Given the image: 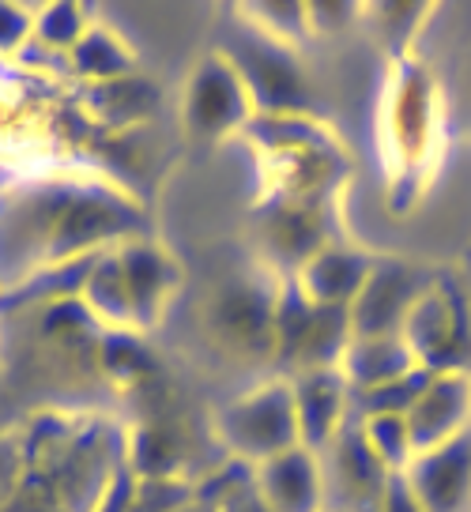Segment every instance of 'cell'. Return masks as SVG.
Instances as JSON below:
<instances>
[{
	"label": "cell",
	"instance_id": "6da1fadb",
	"mask_svg": "<svg viewBox=\"0 0 471 512\" xmlns=\"http://www.w3.org/2000/svg\"><path fill=\"white\" fill-rule=\"evenodd\" d=\"M144 234L151 215L114 177L87 166L27 170L0 185V298Z\"/></svg>",
	"mask_w": 471,
	"mask_h": 512
},
{
	"label": "cell",
	"instance_id": "7a4b0ae2",
	"mask_svg": "<svg viewBox=\"0 0 471 512\" xmlns=\"http://www.w3.org/2000/svg\"><path fill=\"white\" fill-rule=\"evenodd\" d=\"M181 290V264L159 238H129L91 256L76 305L114 336H144Z\"/></svg>",
	"mask_w": 471,
	"mask_h": 512
},
{
	"label": "cell",
	"instance_id": "3957f363",
	"mask_svg": "<svg viewBox=\"0 0 471 512\" xmlns=\"http://www.w3.org/2000/svg\"><path fill=\"white\" fill-rule=\"evenodd\" d=\"M38 471L46 475L61 512H106L121 467V441L106 426H57L38 448Z\"/></svg>",
	"mask_w": 471,
	"mask_h": 512
},
{
	"label": "cell",
	"instance_id": "277c9868",
	"mask_svg": "<svg viewBox=\"0 0 471 512\" xmlns=\"http://www.w3.org/2000/svg\"><path fill=\"white\" fill-rule=\"evenodd\" d=\"M215 49L242 76L257 117H313V87L291 46L264 38L230 12L227 38Z\"/></svg>",
	"mask_w": 471,
	"mask_h": 512
},
{
	"label": "cell",
	"instance_id": "5b68a950",
	"mask_svg": "<svg viewBox=\"0 0 471 512\" xmlns=\"http://www.w3.org/2000/svg\"><path fill=\"white\" fill-rule=\"evenodd\" d=\"M57 80L23 72V64H0V155L27 162L31 151L61 147L68 140V125L83 121L76 95L72 102H57ZM91 128V125H87Z\"/></svg>",
	"mask_w": 471,
	"mask_h": 512
},
{
	"label": "cell",
	"instance_id": "8992f818",
	"mask_svg": "<svg viewBox=\"0 0 471 512\" xmlns=\"http://www.w3.org/2000/svg\"><path fill=\"white\" fill-rule=\"evenodd\" d=\"M215 433H219V445L234 456V464L242 467H260L279 452L298 448L302 437H298L291 381L268 377L223 403L215 415Z\"/></svg>",
	"mask_w": 471,
	"mask_h": 512
},
{
	"label": "cell",
	"instance_id": "52a82bcc",
	"mask_svg": "<svg viewBox=\"0 0 471 512\" xmlns=\"http://www.w3.org/2000/svg\"><path fill=\"white\" fill-rule=\"evenodd\" d=\"M400 339L426 373L471 369V290L449 272H434L411 305Z\"/></svg>",
	"mask_w": 471,
	"mask_h": 512
},
{
	"label": "cell",
	"instance_id": "ba28073f",
	"mask_svg": "<svg viewBox=\"0 0 471 512\" xmlns=\"http://www.w3.org/2000/svg\"><path fill=\"white\" fill-rule=\"evenodd\" d=\"M178 117L185 136L196 144H227L234 136H245L249 125L257 121L242 76L219 49H208L193 61L185 87H181Z\"/></svg>",
	"mask_w": 471,
	"mask_h": 512
},
{
	"label": "cell",
	"instance_id": "9c48e42d",
	"mask_svg": "<svg viewBox=\"0 0 471 512\" xmlns=\"http://www.w3.org/2000/svg\"><path fill=\"white\" fill-rule=\"evenodd\" d=\"M276 305V275H234L204 309V332L219 351L245 362H268L276 351Z\"/></svg>",
	"mask_w": 471,
	"mask_h": 512
},
{
	"label": "cell",
	"instance_id": "30bf717a",
	"mask_svg": "<svg viewBox=\"0 0 471 512\" xmlns=\"http://www.w3.org/2000/svg\"><path fill=\"white\" fill-rule=\"evenodd\" d=\"M351 343V320L340 309L313 305L294 290L291 279L279 283L276 305V358L283 373L279 377H298V373H317V369H340V358Z\"/></svg>",
	"mask_w": 471,
	"mask_h": 512
},
{
	"label": "cell",
	"instance_id": "8fae6325",
	"mask_svg": "<svg viewBox=\"0 0 471 512\" xmlns=\"http://www.w3.org/2000/svg\"><path fill=\"white\" fill-rule=\"evenodd\" d=\"M317 456L325 475V512H381L392 471L362 441L358 418H351Z\"/></svg>",
	"mask_w": 471,
	"mask_h": 512
},
{
	"label": "cell",
	"instance_id": "7c38bea8",
	"mask_svg": "<svg viewBox=\"0 0 471 512\" xmlns=\"http://www.w3.org/2000/svg\"><path fill=\"white\" fill-rule=\"evenodd\" d=\"M438 268L411 264L400 256H374V268L358 290L355 305L347 309L351 336H400L411 305L419 302L426 283L434 279Z\"/></svg>",
	"mask_w": 471,
	"mask_h": 512
},
{
	"label": "cell",
	"instance_id": "4fadbf2b",
	"mask_svg": "<svg viewBox=\"0 0 471 512\" xmlns=\"http://www.w3.org/2000/svg\"><path fill=\"white\" fill-rule=\"evenodd\" d=\"M404 422L415 456L471 433V369L430 373L423 392L407 407Z\"/></svg>",
	"mask_w": 471,
	"mask_h": 512
},
{
	"label": "cell",
	"instance_id": "5bb4252c",
	"mask_svg": "<svg viewBox=\"0 0 471 512\" xmlns=\"http://www.w3.org/2000/svg\"><path fill=\"white\" fill-rule=\"evenodd\" d=\"M260 238H264V256L283 275H294L317 249L336 241L328 234V204H309V200H264Z\"/></svg>",
	"mask_w": 471,
	"mask_h": 512
},
{
	"label": "cell",
	"instance_id": "9a60e30c",
	"mask_svg": "<svg viewBox=\"0 0 471 512\" xmlns=\"http://www.w3.org/2000/svg\"><path fill=\"white\" fill-rule=\"evenodd\" d=\"M404 479L426 512H471V433L411 456Z\"/></svg>",
	"mask_w": 471,
	"mask_h": 512
},
{
	"label": "cell",
	"instance_id": "2e32d148",
	"mask_svg": "<svg viewBox=\"0 0 471 512\" xmlns=\"http://www.w3.org/2000/svg\"><path fill=\"white\" fill-rule=\"evenodd\" d=\"M76 106H80L83 121L98 132L121 136L129 128L147 125L159 106H163V87L147 80L140 72L121 76L110 83H91V87H76Z\"/></svg>",
	"mask_w": 471,
	"mask_h": 512
},
{
	"label": "cell",
	"instance_id": "e0dca14e",
	"mask_svg": "<svg viewBox=\"0 0 471 512\" xmlns=\"http://www.w3.org/2000/svg\"><path fill=\"white\" fill-rule=\"evenodd\" d=\"M385 125L392 132V155H396V162H404L407 170H415L426 151L434 147V83L426 80L423 68H411L407 61H400Z\"/></svg>",
	"mask_w": 471,
	"mask_h": 512
},
{
	"label": "cell",
	"instance_id": "ac0fdd59",
	"mask_svg": "<svg viewBox=\"0 0 471 512\" xmlns=\"http://www.w3.org/2000/svg\"><path fill=\"white\" fill-rule=\"evenodd\" d=\"M253 486L272 512H325L321 456L298 445L253 467Z\"/></svg>",
	"mask_w": 471,
	"mask_h": 512
},
{
	"label": "cell",
	"instance_id": "d6986e66",
	"mask_svg": "<svg viewBox=\"0 0 471 512\" xmlns=\"http://www.w3.org/2000/svg\"><path fill=\"white\" fill-rule=\"evenodd\" d=\"M374 268V256L358 253L343 241H328L325 249L309 256L306 264L294 275H287L294 283V290L309 298L313 305H325V309H340L347 313L355 305L358 290L366 283V275Z\"/></svg>",
	"mask_w": 471,
	"mask_h": 512
},
{
	"label": "cell",
	"instance_id": "ffe728a7",
	"mask_svg": "<svg viewBox=\"0 0 471 512\" xmlns=\"http://www.w3.org/2000/svg\"><path fill=\"white\" fill-rule=\"evenodd\" d=\"M294 392V415H298V437L302 445L321 452L332 445V437L355 418L351 411V388L340 377V369H317L287 377Z\"/></svg>",
	"mask_w": 471,
	"mask_h": 512
},
{
	"label": "cell",
	"instance_id": "44dd1931",
	"mask_svg": "<svg viewBox=\"0 0 471 512\" xmlns=\"http://www.w3.org/2000/svg\"><path fill=\"white\" fill-rule=\"evenodd\" d=\"M415 358L407 351V343L400 336H351L347 351L340 358V377L347 381L351 396L374 392L381 384L400 381L404 373H411Z\"/></svg>",
	"mask_w": 471,
	"mask_h": 512
},
{
	"label": "cell",
	"instance_id": "7402d4cb",
	"mask_svg": "<svg viewBox=\"0 0 471 512\" xmlns=\"http://www.w3.org/2000/svg\"><path fill=\"white\" fill-rule=\"evenodd\" d=\"M136 72V49L121 38L117 27L95 19L91 31L80 38V46L68 53V80L76 87L91 83H110Z\"/></svg>",
	"mask_w": 471,
	"mask_h": 512
},
{
	"label": "cell",
	"instance_id": "603a6c76",
	"mask_svg": "<svg viewBox=\"0 0 471 512\" xmlns=\"http://www.w3.org/2000/svg\"><path fill=\"white\" fill-rule=\"evenodd\" d=\"M91 23H95V12L83 4H38L31 46L68 61V53L80 46V38L91 31Z\"/></svg>",
	"mask_w": 471,
	"mask_h": 512
},
{
	"label": "cell",
	"instance_id": "cb8c5ba5",
	"mask_svg": "<svg viewBox=\"0 0 471 512\" xmlns=\"http://www.w3.org/2000/svg\"><path fill=\"white\" fill-rule=\"evenodd\" d=\"M234 16L249 23L253 31L272 38L279 46L298 49L309 38V4L298 0H268V4H234Z\"/></svg>",
	"mask_w": 471,
	"mask_h": 512
},
{
	"label": "cell",
	"instance_id": "d4e9b609",
	"mask_svg": "<svg viewBox=\"0 0 471 512\" xmlns=\"http://www.w3.org/2000/svg\"><path fill=\"white\" fill-rule=\"evenodd\" d=\"M355 418H358V430H362V441L370 445V452L389 467L392 475H400L411 464V456H415L404 415H355Z\"/></svg>",
	"mask_w": 471,
	"mask_h": 512
},
{
	"label": "cell",
	"instance_id": "484cf974",
	"mask_svg": "<svg viewBox=\"0 0 471 512\" xmlns=\"http://www.w3.org/2000/svg\"><path fill=\"white\" fill-rule=\"evenodd\" d=\"M34 8L38 4H8L0 0V64H16L34 38Z\"/></svg>",
	"mask_w": 471,
	"mask_h": 512
},
{
	"label": "cell",
	"instance_id": "4316f807",
	"mask_svg": "<svg viewBox=\"0 0 471 512\" xmlns=\"http://www.w3.org/2000/svg\"><path fill=\"white\" fill-rule=\"evenodd\" d=\"M204 501L215 512H272L253 486V467H242L238 479H223V486H208Z\"/></svg>",
	"mask_w": 471,
	"mask_h": 512
},
{
	"label": "cell",
	"instance_id": "83f0119b",
	"mask_svg": "<svg viewBox=\"0 0 471 512\" xmlns=\"http://www.w3.org/2000/svg\"><path fill=\"white\" fill-rule=\"evenodd\" d=\"M362 19V4H309V34H343Z\"/></svg>",
	"mask_w": 471,
	"mask_h": 512
},
{
	"label": "cell",
	"instance_id": "f1b7e54d",
	"mask_svg": "<svg viewBox=\"0 0 471 512\" xmlns=\"http://www.w3.org/2000/svg\"><path fill=\"white\" fill-rule=\"evenodd\" d=\"M381 512H426L423 505H419V497L411 494V486H407L404 471H400V475H392V479H389V490H385Z\"/></svg>",
	"mask_w": 471,
	"mask_h": 512
},
{
	"label": "cell",
	"instance_id": "f546056e",
	"mask_svg": "<svg viewBox=\"0 0 471 512\" xmlns=\"http://www.w3.org/2000/svg\"><path fill=\"white\" fill-rule=\"evenodd\" d=\"M468 290H471V287H468Z\"/></svg>",
	"mask_w": 471,
	"mask_h": 512
}]
</instances>
